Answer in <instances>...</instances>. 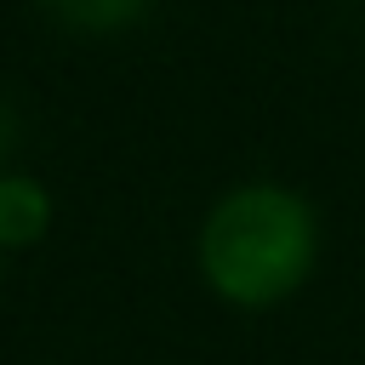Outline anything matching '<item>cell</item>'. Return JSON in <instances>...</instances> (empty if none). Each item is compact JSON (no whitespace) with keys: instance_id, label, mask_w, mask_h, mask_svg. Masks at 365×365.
<instances>
[{"instance_id":"2","label":"cell","mask_w":365,"mask_h":365,"mask_svg":"<svg viewBox=\"0 0 365 365\" xmlns=\"http://www.w3.org/2000/svg\"><path fill=\"white\" fill-rule=\"evenodd\" d=\"M51 200L34 177H0V245H29L46 234Z\"/></svg>"},{"instance_id":"1","label":"cell","mask_w":365,"mask_h":365,"mask_svg":"<svg viewBox=\"0 0 365 365\" xmlns=\"http://www.w3.org/2000/svg\"><path fill=\"white\" fill-rule=\"evenodd\" d=\"M319 251V228L302 194L279 182H245L222 194L200 228V274L234 308L285 302Z\"/></svg>"},{"instance_id":"3","label":"cell","mask_w":365,"mask_h":365,"mask_svg":"<svg viewBox=\"0 0 365 365\" xmlns=\"http://www.w3.org/2000/svg\"><path fill=\"white\" fill-rule=\"evenodd\" d=\"M63 23H74V29H120V23H131L148 0H46Z\"/></svg>"}]
</instances>
